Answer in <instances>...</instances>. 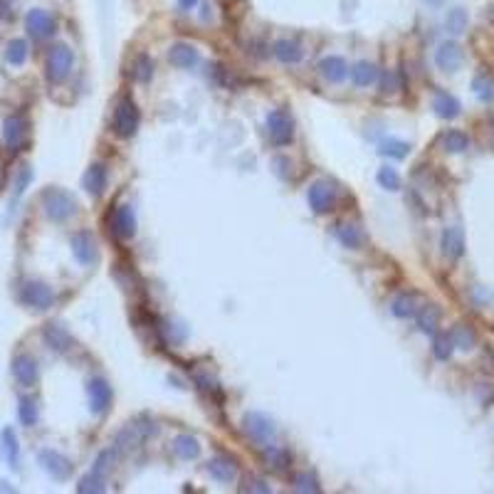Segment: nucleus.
Masks as SVG:
<instances>
[{
	"label": "nucleus",
	"mask_w": 494,
	"mask_h": 494,
	"mask_svg": "<svg viewBox=\"0 0 494 494\" xmlns=\"http://www.w3.org/2000/svg\"><path fill=\"white\" fill-rule=\"evenodd\" d=\"M242 430L253 443L258 445H270L277 435V428H274L272 418H267L265 413H247L245 420H242Z\"/></svg>",
	"instance_id": "nucleus-5"
},
{
	"label": "nucleus",
	"mask_w": 494,
	"mask_h": 494,
	"mask_svg": "<svg viewBox=\"0 0 494 494\" xmlns=\"http://www.w3.org/2000/svg\"><path fill=\"white\" fill-rule=\"evenodd\" d=\"M450 338H452V346L462 348V351H469V348H474V343H477V336H474V331L467 324H457V327L452 329V334H450Z\"/></svg>",
	"instance_id": "nucleus-34"
},
{
	"label": "nucleus",
	"mask_w": 494,
	"mask_h": 494,
	"mask_svg": "<svg viewBox=\"0 0 494 494\" xmlns=\"http://www.w3.org/2000/svg\"><path fill=\"white\" fill-rule=\"evenodd\" d=\"M319 72H322V77L327 82H331V84H338V82L346 80L348 65H346V60H343V57L329 55V57H324V60L319 62Z\"/></svg>",
	"instance_id": "nucleus-22"
},
{
	"label": "nucleus",
	"mask_w": 494,
	"mask_h": 494,
	"mask_svg": "<svg viewBox=\"0 0 494 494\" xmlns=\"http://www.w3.org/2000/svg\"><path fill=\"white\" fill-rule=\"evenodd\" d=\"M240 492H260V494H267V492H270V484H265L262 477H255V474H250V477L242 479Z\"/></svg>",
	"instance_id": "nucleus-45"
},
{
	"label": "nucleus",
	"mask_w": 494,
	"mask_h": 494,
	"mask_svg": "<svg viewBox=\"0 0 494 494\" xmlns=\"http://www.w3.org/2000/svg\"><path fill=\"white\" fill-rule=\"evenodd\" d=\"M433 109H435V114H438L440 119H455L462 106H460V101L455 99L452 94H448V91H435Z\"/></svg>",
	"instance_id": "nucleus-27"
},
{
	"label": "nucleus",
	"mask_w": 494,
	"mask_h": 494,
	"mask_svg": "<svg viewBox=\"0 0 494 494\" xmlns=\"http://www.w3.org/2000/svg\"><path fill=\"white\" fill-rule=\"evenodd\" d=\"M425 3H428L430 8H438V6H443L445 0H425Z\"/></svg>",
	"instance_id": "nucleus-50"
},
{
	"label": "nucleus",
	"mask_w": 494,
	"mask_h": 494,
	"mask_svg": "<svg viewBox=\"0 0 494 494\" xmlns=\"http://www.w3.org/2000/svg\"><path fill=\"white\" fill-rule=\"evenodd\" d=\"M489 124H492V144H494V119L489 121Z\"/></svg>",
	"instance_id": "nucleus-51"
},
{
	"label": "nucleus",
	"mask_w": 494,
	"mask_h": 494,
	"mask_svg": "<svg viewBox=\"0 0 494 494\" xmlns=\"http://www.w3.org/2000/svg\"><path fill=\"white\" fill-rule=\"evenodd\" d=\"M420 294H415V292H403V294H398V297L393 299V304H391V312L395 314L398 319H410V317H415V314L420 312Z\"/></svg>",
	"instance_id": "nucleus-24"
},
{
	"label": "nucleus",
	"mask_w": 494,
	"mask_h": 494,
	"mask_svg": "<svg viewBox=\"0 0 494 494\" xmlns=\"http://www.w3.org/2000/svg\"><path fill=\"white\" fill-rule=\"evenodd\" d=\"M3 448H6L11 467H18V462H20V445H18V435L13 433V428L3 430Z\"/></svg>",
	"instance_id": "nucleus-38"
},
{
	"label": "nucleus",
	"mask_w": 494,
	"mask_h": 494,
	"mask_svg": "<svg viewBox=\"0 0 494 494\" xmlns=\"http://www.w3.org/2000/svg\"><path fill=\"white\" fill-rule=\"evenodd\" d=\"M3 141L11 151H20L27 141V119L20 114H13L3 121Z\"/></svg>",
	"instance_id": "nucleus-10"
},
{
	"label": "nucleus",
	"mask_w": 494,
	"mask_h": 494,
	"mask_svg": "<svg viewBox=\"0 0 494 494\" xmlns=\"http://www.w3.org/2000/svg\"><path fill=\"white\" fill-rule=\"evenodd\" d=\"M116 460H119V452H116V448L104 450V452H99V457L94 460V467H91V472H94L96 477L106 479L111 474V469H114Z\"/></svg>",
	"instance_id": "nucleus-33"
},
{
	"label": "nucleus",
	"mask_w": 494,
	"mask_h": 494,
	"mask_svg": "<svg viewBox=\"0 0 494 494\" xmlns=\"http://www.w3.org/2000/svg\"><path fill=\"white\" fill-rule=\"evenodd\" d=\"M467 11L464 8H452V11L448 13V18H445V27H448L452 35H462L464 30H467Z\"/></svg>",
	"instance_id": "nucleus-36"
},
{
	"label": "nucleus",
	"mask_w": 494,
	"mask_h": 494,
	"mask_svg": "<svg viewBox=\"0 0 494 494\" xmlns=\"http://www.w3.org/2000/svg\"><path fill=\"white\" fill-rule=\"evenodd\" d=\"M173 452L181 460H196L201 455V445H198V440L193 435H178L173 440Z\"/></svg>",
	"instance_id": "nucleus-30"
},
{
	"label": "nucleus",
	"mask_w": 494,
	"mask_h": 494,
	"mask_svg": "<svg viewBox=\"0 0 494 494\" xmlns=\"http://www.w3.org/2000/svg\"><path fill=\"white\" fill-rule=\"evenodd\" d=\"M178 6H181L183 11H191L193 6H198V0H178Z\"/></svg>",
	"instance_id": "nucleus-49"
},
{
	"label": "nucleus",
	"mask_w": 494,
	"mask_h": 494,
	"mask_svg": "<svg viewBox=\"0 0 494 494\" xmlns=\"http://www.w3.org/2000/svg\"><path fill=\"white\" fill-rule=\"evenodd\" d=\"M72 255L77 258V262L89 267V265L99 262V247H96V240L91 232L80 230L72 235Z\"/></svg>",
	"instance_id": "nucleus-9"
},
{
	"label": "nucleus",
	"mask_w": 494,
	"mask_h": 494,
	"mask_svg": "<svg viewBox=\"0 0 494 494\" xmlns=\"http://www.w3.org/2000/svg\"><path fill=\"white\" fill-rule=\"evenodd\" d=\"M274 57H277L279 62H284V65H297L299 60H302V47H299V42L294 40H277L274 42Z\"/></svg>",
	"instance_id": "nucleus-28"
},
{
	"label": "nucleus",
	"mask_w": 494,
	"mask_h": 494,
	"mask_svg": "<svg viewBox=\"0 0 494 494\" xmlns=\"http://www.w3.org/2000/svg\"><path fill=\"white\" fill-rule=\"evenodd\" d=\"M40 203H42V210L45 215L50 217L52 222H65L70 220L72 215L77 213V201L72 193L62 191V188H45L40 196Z\"/></svg>",
	"instance_id": "nucleus-1"
},
{
	"label": "nucleus",
	"mask_w": 494,
	"mask_h": 494,
	"mask_svg": "<svg viewBox=\"0 0 494 494\" xmlns=\"http://www.w3.org/2000/svg\"><path fill=\"white\" fill-rule=\"evenodd\" d=\"M472 89L482 101H494V80H492V77L477 75V77H474V82H472Z\"/></svg>",
	"instance_id": "nucleus-40"
},
{
	"label": "nucleus",
	"mask_w": 494,
	"mask_h": 494,
	"mask_svg": "<svg viewBox=\"0 0 494 494\" xmlns=\"http://www.w3.org/2000/svg\"><path fill=\"white\" fill-rule=\"evenodd\" d=\"M111 232H114L119 240H132L137 235V215H134L132 205H119L109 217Z\"/></svg>",
	"instance_id": "nucleus-12"
},
{
	"label": "nucleus",
	"mask_w": 494,
	"mask_h": 494,
	"mask_svg": "<svg viewBox=\"0 0 494 494\" xmlns=\"http://www.w3.org/2000/svg\"><path fill=\"white\" fill-rule=\"evenodd\" d=\"M37 460H40L42 469H45L52 479H60V482L70 479L72 469H75V464H72L62 452H55V450H42V452L37 455Z\"/></svg>",
	"instance_id": "nucleus-11"
},
{
	"label": "nucleus",
	"mask_w": 494,
	"mask_h": 494,
	"mask_svg": "<svg viewBox=\"0 0 494 494\" xmlns=\"http://www.w3.org/2000/svg\"><path fill=\"white\" fill-rule=\"evenodd\" d=\"M0 18L3 20H13L15 18V11L11 8V0H0Z\"/></svg>",
	"instance_id": "nucleus-47"
},
{
	"label": "nucleus",
	"mask_w": 494,
	"mask_h": 494,
	"mask_svg": "<svg viewBox=\"0 0 494 494\" xmlns=\"http://www.w3.org/2000/svg\"><path fill=\"white\" fill-rule=\"evenodd\" d=\"M77 492L80 494H101V492H106V479H101V477H96L94 472H89L80 479Z\"/></svg>",
	"instance_id": "nucleus-39"
},
{
	"label": "nucleus",
	"mask_w": 494,
	"mask_h": 494,
	"mask_svg": "<svg viewBox=\"0 0 494 494\" xmlns=\"http://www.w3.org/2000/svg\"><path fill=\"white\" fill-rule=\"evenodd\" d=\"M20 302L25 307L35 309V312H47V309L55 304V292L47 287L45 282H37V279H30L20 287Z\"/></svg>",
	"instance_id": "nucleus-6"
},
{
	"label": "nucleus",
	"mask_w": 494,
	"mask_h": 494,
	"mask_svg": "<svg viewBox=\"0 0 494 494\" xmlns=\"http://www.w3.org/2000/svg\"><path fill=\"white\" fill-rule=\"evenodd\" d=\"M435 62L443 72H457L464 62V52L457 42H443L435 52Z\"/></svg>",
	"instance_id": "nucleus-17"
},
{
	"label": "nucleus",
	"mask_w": 494,
	"mask_h": 494,
	"mask_svg": "<svg viewBox=\"0 0 494 494\" xmlns=\"http://www.w3.org/2000/svg\"><path fill=\"white\" fill-rule=\"evenodd\" d=\"M267 134H270V141H272L274 146H287V144L294 139L292 116L282 109H274L272 114L267 116Z\"/></svg>",
	"instance_id": "nucleus-7"
},
{
	"label": "nucleus",
	"mask_w": 494,
	"mask_h": 494,
	"mask_svg": "<svg viewBox=\"0 0 494 494\" xmlns=\"http://www.w3.org/2000/svg\"><path fill=\"white\" fill-rule=\"evenodd\" d=\"M443 148L448 153H462L469 148V137L460 129H450L443 134Z\"/></svg>",
	"instance_id": "nucleus-31"
},
{
	"label": "nucleus",
	"mask_w": 494,
	"mask_h": 494,
	"mask_svg": "<svg viewBox=\"0 0 494 494\" xmlns=\"http://www.w3.org/2000/svg\"><path fill=\"white\" fill-rule=\"evenodd\" d=\"M384 156H393V158H405L410 153V146L405 141H386L384 146L379 148Z\"/></svg>",
	"instance_id": "nucleus-44"
},
{
	"label": "nucleus",
	"mask_w": 494,
	"mask_h": 494,
	"mask_svg": "<svg viewBox=\"0 0 494 494\" xmlns=\"http://www.w3.org/2000/svg\"><path fill=\"white\" fill-rule=\"evenodd\" d=\"M398 77H395V72H386V77H384V91H398Z\"/></svg>",
	"instance_id": "nucleus-46"
},
{
	"label": "nucleus",
	"mask_w": 494,
	"mask_h": 494,
	"mask_svg": "<svg viewBox=\"0 0 494 494\" xmlns=\"http://www.w3.org/2000/svg\"><path fill=\"white\" fill-rule=\"evenodd\" d=\"M139 121H141V114H139V106L132 96H121L119 104L114 109V132L116 137L121 139H132L139 129Z\"/></svg>",
	"instance_id": "nucleus-3"
},
{
	"label": "nucleus",
	"mask_w": 494,
	"mask_h": 494,
	"mask_svg": "<svg viewBox=\"0 0 494 494\" xmlns=\"http://www.w3.org/2000/svg\"><path fill=\"white\" fill-rule=\"evenodd\" d=\"M25 25H27V32H30L35 40H45V37H50L52 32H55V18H52L47 11L35 8V11L27 13Z\"/></svg>",
	"instance_id": "nucleus-16"
},
{
	"label": "nucleus",
	"mask_w": 494,
	"mask_h": 494,
	"mask_svg": "<svg viewBox=\"0 0 494 494\" xmlns=\"http://www.w3.org/2000/svg\"><path fill=\"white\" fill-rule=\"evenodd\" d=\"M262 460L267 464V469H272L274 474H284L292 467V455L282 448H274V445H265Z\"/></svg>",
	"instance_id": "nucleus-23"
},
{
	"label": "nucleus",
	"mask_w": 494,
	"mask_h": 494,
	"mask_svg": "<svg viewBox=\"0 0 494 494\" xmlns=\"http://www.w3.org/2000/svg\"><path fill=\"white\" fill-rule=\"evenodd\" d=\"M84 191L89 193L91 198H101L106 191V183H109V173H106V168L101 166V163H91L89 168H87L84 173Z\"/></svg>",
	"instance_id": "nucleus-19"
},
{
	"label": "nucleus",
	"mask_w": 494,
	"mask_h": 494,
	"mask_svg": "<svg viewBox=\"0 0 494 494\" xmlns=\"http://www.w3.org/2000/svg\"><path fill=\"white\" fill-rule=\"evenodd\" d=\"M351 80L356 87H371L376 80H379V70L371 62H356L351 67Z\"/></svg>",
	"instance_id": "nucleus-29"
},
{
	"label": "nucleus",
	"mask_w": 494,
	"mask_h": 494,
	"mask_svg": "<svg viewBox=\"0 0 494 494\" xmlns=\"http://www.w3.org/2000/svg\"><path fill=\"white\" fill-rule=\"evenodd\" d=\"M72 65H75L72 50L65 42H57V45L50 47V52H47V80L55 82V84L65 82L72 72Z\"/></svg>",
	"instance_id": "nucleus-4"
},
{
	"label": "nucleus",
	"mask_w": 494,
	"mask_h": 494,
	"mask_svg": "<svg viewBox=\"0 0 494 494\" xmlns=\"http://www.w3.org/2000/svg\"><path fill=\"white\" fill-rule=\"evenodd\" d=\"M440 319H443V312H440L438 304H423L418 312V327L423 334H430V336H435V331H438L440 327Z\"/></svg>",
	"instance_id": "nucleus-26"
},
{
	"label": "nucleus",
	"mask_w": 494,
	"mask_h": 494,
	"mask_svg": "<svg viewBox=\"0 0 494 494\" xmlns=\"http://www.w3.org/2000/svg\"><path fill=\"white\" fill-rule=\"evenodd\" d=\"M156 433V425H153V420L148 418H139L134 420V423L124 425V428L119 430V435H116V452H134L137 448H141V443L148 438V435Z\"/></svg>",
	"instance_id": "nucleus-2"
},
{
	"label": "nucleus",
	"mask_w": 494,
	"mask_h": 494,
	"mask_svg": "<svg viewBox=\"0 0 494 494\" xmlns=\"http://www.w3.org/2000/svg\"><path fill=\"white\" fill-rule=\"evenodd\" d=\"M208 472H210V477L215 479V482L230 484L237 479V462L230 457L217 455V457H210V462H208Z\"/></svg>",
	"instance_id": "nucleus-18"
},
{
	"label": "nucleus",
	"mask_w": 494,
	"mask_h": 494,
	"mask_svg": "<svg viewBox=\"0 0 494 494\" xmlns=\"http://www.w3.org/2000/svg\"><path fill=\"white\" fill-rule=\"evenodd\" d=\"M294 489H297V492H302V494H319V492H322L317 477H314V474H309V472H302V474H297V477H294Z\"/></svg>",
	"instance_id": "nucleus-41"
},
{
	"label": "nucleus",
	"mask_w": 494,
	"mask_h": 494,
	"mask_svg": "<svg viewBox=\"0 0 494 494\" xmlns=\"http://www.w3.org/2000/svg\"><path fill=\"white\" fill-rule=\"evenodd\" d=\"M27 42L23 40V37H15V40H11L8 42V47H6V60H8V65H13V67H23L27 62Z\"/></svg>",
	"instance_id": "nucleus-32"
},
{
	"label": "nucleus",
	"mask_w": 494,
	"mask_h": 494,
	"mask_svg": "<svg viewBox=\"0 0 494 494\" xmlns=\"http://www.w3.org/2000/svg\"><path fill=\"white\" fill-rule=\"evenodd\" d=\"M379 183H381V188H386V191H398L400 188V176H398V171L395 168H391V166H384L379 171Z\"/></svg>",
	"instance_id": "nucleus-42"
},
{
	"label": "nucleus",
	"mask_w": 494,
	"mask_h": 494,
	"mask_svg": "<svg viewBox=\"0 0 494 494\" xmlns=\"http://www.w3.org/2000/svg\"><path fill=\"white\" fill-rule=\"evenodd\" d=\"M334 235H336V240L341 242L343 247H348V250H361V247L366 245V235H363L361 227L353 225V222H336Z\"/></svg>",
	"instance_id": "nucleus-20"
},
{
	"label": "nucleus",
	"mask_w": 494,
	"mask_h": 494,
	"mask_svg": "<svg viewBox=\"0 0 494 494\" xmlns=\"http://www.w3.org/2000/svg\"><path fill=\"white\" fill-rule=\"evenodd\" d=\"M274 166H277V173H279V176H282V178H287V171H284V168H287V166H292V163H289V161H287V158H284V156H277V158H274Z\"/></svg>",
	"instance_id": "nucleus-48"
},
{
	"label": "nucleus",
	"mask_w": 494,
	"mask_h": 494,
	"mask_svg": "<svg viewBox=\"0 0 494 494\" xmlns=\"http://www.w3.org/2000/svg\"><path fill=\"white\" fill-rule=\"evenodd\" d=\"M443 253L450 260H460L464 253V235L460 227H448L443 232Z\"/></svg>",
	"instance_id": "nucleus-25"
},
{
	"label": "nucleus",
	"mask_w": 494,
	"mask_h": 494,
	"mask_svg": "<svg viewBox=\"0 0 494 494\" xmlns=\"http://www.w3.org/2000/svg\"><path fill=\"white\" fill-rule=\"evenodd\" d=\"M452 338L450 336H435L433 341V353L438 361H448L450 356H452Z\"/></svg>",
	"instance_id": "nucleus-43"
},
{
	"label": "nucleus",
	"mask_w": 494,
	"mask_h": 494,
	"mask_svg": "<svg viewBox=\"0 0 494 494\" xmlns=\"http://www.w3.org/2000/svg\"><path fill=\"white\" fill-rule=\"evenodd\" d=\"M307 198H309V208L317 215H324V213L334 210V205H336V188L329 181H317L309 186Z\"/></svg>",
	"instance_id": "nucleus-8"
},
{
	"label": "nucleus",
	"mask_w": 494,
	"mask_h": 494,
	"mask_svg": "<svg viewBox=\"0 0 494 494\" xmlns=\"http://www.w3.org/2000/svg\"><path fill=\"white\" fill-rule=\"evenodd\" d=\"M168 62L178 70H191V67L198 65V50L188 42H176L168 50Z\"/></svg>",
	"instance_id": "nucleus-21"
},
{
	"label": "nucleus",
	"mask_w": 494,
	"mask_h": 494,
	"mask_svg": "<svg viewBox=\"0 0 494 494\" xmlns=\"http://www.w3.org/2000/svg\"><path fill=\"white\" fill-rule=\"evenodd\" d=\"M87 395H89V408L94 415H104L111 408V386L104 379H91L87 384Z\"/></svg>",
	"instance_id": "nucleus-14"
},
{
	"label": "nucleus",
	"mask_w": 494,
	"mask_h": 494,
	"mask_svg": "<svg viewBox=\"0 0 494 494\" xmlns=\"http://www.w3.org/2000/svg\"><path fill=\"white\" fill-rule=\"evenodd\" d=\"M18 415H20V423L25 428H32L37 425V418H40V408H37L35 398H20V405H18Z\"/></svg>",
	"instance_id": "nucleus-35"
},
{
	"label": "nucleus",
	"mask_w": 494,
	"mask_h": 494,
	"mask_svg": "<svg viewBox=\"0 0 494 494\" xmlns=\"http://www.w3.org/2000/svg\"><path fill=\"white\" fill-rule=\"evenodd\" d=\"M42 338H45L47 346H50L52 351H57V353H67V351L75 348V338H72V334L57 322L45 324V329H42Z\"/></svg>",
	"instance_id": "nucleus-15"
},
{
	"label": "nucleus",
	"mask_w": 494,
	"mask_h": 494,
	"mask_svg": "<svg viewBox=\"0 0 494 494\" xmlns=\"http://www.w3.org/2000/svg\"><path fill=\"white\" fill-rule=\"evenodd\" d=\"M13 376L15 381L23 386V388H32L40 381V368H37V361L27 353H20V356L13 358Z\"/></svg>",
	"instance_id": "nucleus-13"
},
{
	"label": "nucleus",
	"mask_w": 494,
	"mask_h": 494,
	"mask_svg": "<svg viewBox=\"0 0 494 494\" xmlns=\"http://www.w3.org/2000/svg\"><path fill=\"white\" fill-rule=\"evenodd\" d=\"M132 75H134V80L141 82V84L151 82V77H153V60H151V57H148V55H139L137 60H134Z\"/></svg>",
	"instance_id": "nucleus-37"
}]
</instances>
